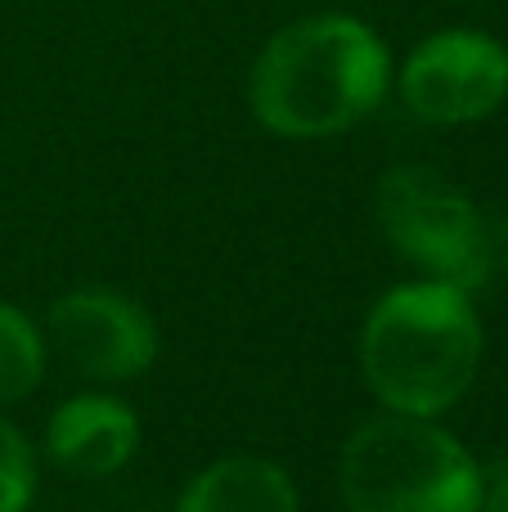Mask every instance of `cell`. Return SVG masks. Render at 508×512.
<instances>
[{
	"label": "cell",
	"mask_w": 508,
	"mask_h": 512,
	"mask_svg": "<svg viewBox=\"0 0 508 512\" xmlns=\"http://www.w3.org/2000/svg\"><path fill=\"white\" fill-rule=\"evenodd\" d=\"M45 373L41 328L18 306L0 301V409L23 400Z\"/></svg>",
	"instance_id": "9"
},
{
	"label": "cell",
	"mask_w": 508,
	"mask_h": 512,
	"mask_svg": "<svg viewBox=\"0 0 508 512\" xmlns=\"http://www.w3.org/2000/svg\"><path fill=\"white\" fill-rule=\"evenodd\" d=\"M392 86V50L356 14L279 27L248 77L252 117L284 140H329L360 126Z\"/></svg>",
	"instance_id": "1"
},
{
	"label": "cell",
	"mask_w": 508,
	"mask_h": 512,
	"mask_svg": "<svg viewBox=\"0 0 508 512\" xmlns=\"http://www.w3.org/2000/svg\"><path fill=\"white\" fill-rule=\"evenodd\" d=\"M45 328L63 364L95 382H126L158 355V328L149 310L113 288H77L59 297Z\"/></svg>",
	"instance_id": "6"
},
{
	"label": "cell",
	"mask_w": 508,
	"mask_h": 512,
	"mask_svg": "<svg viewBox=\"0 0 508 512\" xmlns=\"http://www.w3.org/2000/svg\"><path fill=\"white\" fill-rule=\"evenodd\" d=\"M378 225L396 256L428 279L473 292L491 279V225L473 198L432 167L401 162L378 180Z\"/></svg>",
	"instance_id": "4"
},
{
	"label": "cell",
	"mask_w": 508,
	"mask_h": 512,
	"mask_svg": "<svg viewBox=\"0 0 508 512\" xmlns=\"http://www.w3.org/2000/svg\"><path fill=\"white\" fill-rule=\"evenodd\" d=\"M401 99L432 126L482 122L508 99V45L477 27L423 36L401 68Z\"/></svg>",
	"instance_id": "5"
},
{
	"label": "cell",
	"mask_w": 508,
	"mask_h": 512,
	"mask_svg": "<svg viewBox=\"0 0 508 512\" xmlns=\"http://www.w3.org/2000/svg\"><path fill=\"white\" fill-rule=\"evenodd\" d=\"M297 486L279 463L257 454L216 459L185 486L176 512H297Z\"/></svg>",
	"instance_id": "8"
},
{
	"label": "cell",
	"mask_w": 508,
	"mask_h": 512,
	"mask_svg": "<svg viewBox=\"0 0 508 512\" xmlns=\"http://www.w3.org/2000/svg\"><path fill=\"white\" fill-rule=\"evenodd\" d=\"M477 512H508V459H500L491 472H482V499Z\"/></svg>",
	"instance_id": "11"
},
{
	"label": "cell",
	"mask_w": 508,
	"mask_h": 512,
	"mask_svg": "<svg viewBox=\"0 0 508 512\" xmlns=\"http://www.w3.org/2000/svg\"><path fill=\"white\" fill-rule=\"evenodd\" d=\"M140 445V418L126 400L113 396H72L54 409L45 427V454L68 477H113L131 463Z\"/></svg>",
	"instance_id": "7"
},
{
	"label": "cell",
	"mask_w": 508,
	"mask_h": 512,
	"mask_svg": "<svg viewBox=\"0 0 508 512\" xmlns=\"http://www.w3.org/2000/svg\"><path fill=\"white\" fill-rule=\"evenodd\" d=\"M482 364V319L441 279L383 292L360 328V369L387 414L437 418L464 400Z\"/></svg>",
	"instance_id": "2"
},
{
	"label": "cell",
	"mask_w": 508,
	"mask_h": 512,
	"mask_svg": "<svg viewBox=\"0 0 508 512\" xmlns=\"http://www.w3.org/2000/svg\"><path fill=\"white\" fill-rule=\"evenodd\" d=\"M36 495V454L14 423L0 418V512H27Z\"/></svg>",
	"instance_id": "10"
},
{
	"label": "cell",
	"mask_w": 508,
	"mask_h": 512,
	"mask_svg": "<svg viewBox=\"0 0 508 512\" xmlns=\"http://www.w3.org/2000/svg\"><path fill=\"white\" fill-rule=\"evenodd\" d=\"M495 265H504V270H508V221L491 230V270H495Z\"/></svg>",
	"instance_id": "12"
},
{
	"label": "cell",
	"mask_w": 508,
	"mask_h": 512,
	"mask_svg": "<svg viewBox=\"0 0 508 512\" xmlns=\"http://www.w3.org/2000/svg\"><path fill=\"white\" fill-rule=\"evenodd\" d=\"M342 499L351 512H477L482 468L432 418H369L342 445Z\"/></svg>",
	"instance_id": "3"
}]
</instances>
